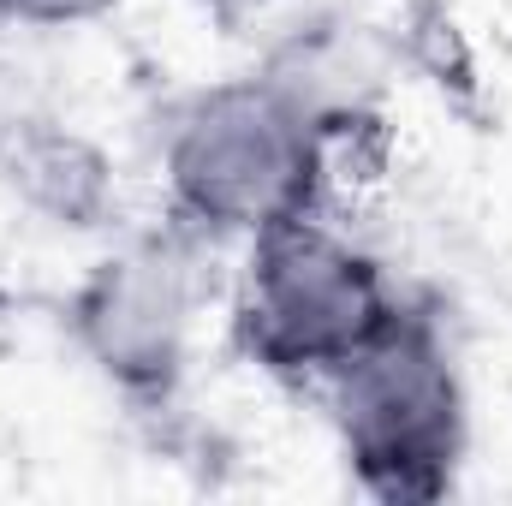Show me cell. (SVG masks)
Masks as SVG:
<instances>
[{"instance_id": "6da1fadb", "label": "cell", "mask_w": 512, "mask_h": 506, "mask_svg": "<svg viewBox=\"0 0 512 506\" xmlns=\"http://www.w3.org/2000/svg\"><path fill=\"white\" fill-rule=\"evenodd\" d=\"M334 137L274 78L245 72L185 96L167 120L161 173L167 209L185 233L221 245L304 221L322 209Z\"/></svg>"}, {"instance_id": "7a4b0ae2", "label": "cell", "mask_w": 512, "mask_h": 506, "mask_svg": "<svg viewBox=\"0 0 512 506\" xmlns=\"http://www.w3.org/2000/svg\"><path fill=\"white\" fill-rule=\"evenodd\" d=\"M316 393L328 405L340 459L370 501L435 506L453 495L471 447V405L453 346L429 310L405 304Z\"/></svg>"}, {"instance_id": "3957f363", "label": "cell", "mask_w": 512, "mask_h": 506, "mask_svg": "<svg viewBox=\"0 0 512 506\" xmlns=\"http://www.w3.org/2000/svg\"><path fill=\"white\" fill-rule=\"evenodd\" d=\"M405 310L387 268L328 221L304 215L245 245L233 286V346L262 376L322 387Z\"/></svg>"}, {"instance_id": "277c9868", "label": "cell", "mask_w": 512, "mask_h": 506, "mask_svg": "<svg viewBox=\"0 0 512 506\" xmlns=\"http://www.w3.org/2000/svg\"><path fill=\"white\" fill-rule=\"evenodd\" d=\"M209 239L185 233H143L108 251L66 304V328L96 376L131 405H167L191 364V316L203 298V256Z\"/></svg>"}, {"instance_id": "8992f818", "label": "cell", "mask_w": 512, "mask_h": 506, "mask_svg": "<svg viewBox=\"0 0 512 506\" xmlns=\"http://www.w3.org/2000/svg\"><path fill=\"white\" fill-rule=\"evenodd\" d=\"M120 0H0L6 24H30V30H72V24H96L108 18Z\"/></svg>"}, {"instance_id": "5b68a950", "label": "cell", "mask_w": 512, "mask_h": 506, "mask_svg": "<svg viewBox=\"0 0 512 506\" xmlns=\"http://www.w3.org/2000/svg\"><path fill=\"white\" fill-rule=\"evenodd\" d=\"M0 173L12 197L54 227H102L114 203L108 161L78 131L48 120H24V131H12V143L0 149Z\"/></svg>"}]
</instances>
